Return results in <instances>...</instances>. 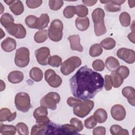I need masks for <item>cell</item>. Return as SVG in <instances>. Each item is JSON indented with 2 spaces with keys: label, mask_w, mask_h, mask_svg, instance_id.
Returning <instances> with one entry per match:
<instances>
[{
  "label": "cell",
  "mask_w": 135,
  "mask_h": 135,
  "mask_svg": "<svg viewBox=\"0 0 135 135\" xmlns=\"http://www.w3.org/2000/svg\"><path fill=\"white\" fill-rule=\"evenodd\" d=\"M117 56L128 64H132L135 61V52L133 50L122 47L117 52Z\"/></svg>",
  "instance_id": "11"
},
{
  "label": "cell",
  "mask_w": 135,
  "mask_h": 135,
  "mask_svg": "<svg viewBox=\"0 0 135 135\" xmlns=\"http://www.w3.org/2000/svg\"><path fill=\"white\" fill-rule=\"evenodd\" d=\"M24 79L23 73L20 71H13L11 72L8 76V81L13 84H17L21 82Z\"/></svg>",
  "instance_id": "19"
},
{
  "label": "cell",
  "mask_w": 135,
  "mask_h": 135,
  "mask_svg": "<svg viewBox=\"0 0 135 135\" xmlns=\"http://www.w3.org/2000/svg\"><path fill=\"white\" fill-rule=\"evenodd\" d=\"M50 22V18L47 14H42L40 17L37 18L36 29L43 30L46 27Z\"/></svg>",
  "instance_id": "22"
},
{
  "label": "cell",
  "mask_w": 135,
  "mask_h": 135,
  "mask_svg": "<svg viewBox=\"0 0 135 135\" xmlns=\"http://www.w3.org/2000/svg\"><path fill=\"white\" fill-rule=\"evenodd\" d=\"M111 2L115 4L117 6H121V4L124 3L126 1H118V0H114V1H111Z\"/></svg>",
  "instance_id": "51"
},
{
  "label": "cell",
  "mask_w": 135,
  "mask_h": 135,
  "mask_svg": "<svg viewBox=\"0 0 135 135\" xmlns=\"http://www.w3.org/2000/svg\"><path fill=\"white\" fill-rule=\"evenodd\" d=\"M110 77L112 85L114 88H117L120 87L123 82V78L115 71H112Z\"/></svg>",
  "instance_id": "26"
},
{
  "label": "cell",
  "mask_w": 135,
  "mask_h": 135,
  "mask_svg": "<svg viewBox=\"0 0 135 135\" xmlns=\"http://www.w3.org/2000/svg\"><path fill=\"white\" fill-rule=\"evenodd\" d=\"M75 24L76 27L80 31H86L89 27L90 20L88 17H78L75 20Z\"/></svg>",
  "instance_id": "20"
},
{
  "label": "cell",
  "mask_w": 135,
  "mask_h": 135,
  "mask_svg": "<svg viewBox=\"0 0 135 135\" xmlns=\"http://www.w3.org/2000/svg\"><path fill=\"white\" fill-rule=\"evenodd\" d=\"M48 31L46 30H41L36 32L34 35V41L37 43H42L47 40Z\"/></svg>",
  "instance_id": "27"
},
{
  "label": "cell",
  "mask_w": 135,
  "mask_h": 135,
  "mask_svg": "<svg viewBox=\"0 0 135 135\" xmlns=\"http://www.w3.org/2000/svg\"><path fill=\"white\" fill-rule=\"evenodd\" d=\"M119 21L123 26L127 27L130 24L131 17L128 13L123 12L121 13L119 16Z\"/></svg>",
  "instance_id": "32"
},
{
  "label": "cell",
  "mask_w": 135,
  "mask_h": 135,
  "mask_svg": "<svg viewBox=\"0 0 135 135\" xmlns=\"http://www.w3.org/2000/svg\"><path fill=\"white\" fill-rule=\"evenodd\" d=\"M17 130L16 127L13 125H7L1 124L0 133L3 134L13 135L16 133Z\"/></svg>",
  "instance_id": "28"
},
{
  "label": "cell",
  "mask_w": 135,
  "mask_h": 135,
  "mask_svg": "<svg viewBox=\"0 0 135 135\" xmlns=\"http://www.w3.org/2000/svg\"><path fill=\"white\" fill-rule=\"evenodd\" d=\"M112 117L117 121L123 120L126 115L124 108L121 104H115L111 109Z\"/></svg>",
  "instance_id": "14"
},
{
  "label": "cell",
  "mask_w": 135,
  "mask_h": 135,
  "mask_svg": "<svg viewBox=\"0 0 135 135\" xmlns=\"http://www.w3.org/2000/svg\"><path fill=\"white\" fill-rule=\"evenodd\" d=\"M37 17L34 15H28L25 19V23L26 25L31 28H36Z\"/></svg>",
  "instance_id": "35"
},
{
  "label": "cell",
  "mask_w": 135,
  "mask_h": 135,
  "mask_svg": "<svg viewBox=\"0 0 135 135\" xmlns=\"http://www.w3.org/2000/svg\"><path fill=\"white\" fill-rule=\"evenodd\" d=\"M98 122L94 118L93 115H91L84 121V127L87 129H92L97 124Z\"/></svg>",
  "instance_id": "40"
},
{
  "label": "cell",
  "mask_w": 135,
  "mask_h": 135,
  "mask_svg": "<svg viewBox=\"0 0 135 135\" xmlns=\"http://www.w3.org/2000/svg\"><path fill=\"white\" fill-rule=\"evenodd\" d=\"M106 133V129L104 127L99 126L93 130V135H104Z\"/></svg>",
  "instance_id": "47"
},
{
  "label": "cell",
  "mask_w": 135,
  "mask_h": 135,
  "mask_svg": "<svg viewBox=\"0 0 135 135\" xmlns=\"http://www.w3.org/2000/svg\"><path fill=\"white\" fill-rule=\"evenodd\" d=\"M129 6L130 8H132L135 6V1H128Z\"/></svg>",
  "instance_id": "52"
},
{
  "label": "cell",
  "mask_w": 135,
  "mask_h": 135,
  "mask_svg": "<svg viewBox=\"0 0 135 135\" xmlns=\"http://www.w3.org/2000/svg\"><path fill=\"white\" fill-rule=\"evenodd\" d=\"M105 78V82L104 83V88L105 90L109 91L111 90L112 89V84H111V77L109 75H105L104 76Z\"/></svg>",
  "instance_id": "48"
},
{
  "label": "cell",
  "mask_w": 135,
  "mask_h": 135,
  "mask_svg": "<svg viewBox=\"0 0 135 135\" xmlns=\"http://www.w3.org/2000/svg\"><path fill=\"white\" fill-rule=\"evenodd\" d=\"M116 44L115 41L111 38V37H107L100 42V45L103 47L104 49L107 50H110L113 49Z\"/></svg>",
  "instance_id": "30"
},
{
  "label": "cell",
  "mask_w": 135,
  "mask_h": 135,
  "mask_svg": "<svg viewBox=\"0 0 135 135\" xmlns=\"http://www.w3.org/2000/svg\"><path fill=\"white\" fill-rule=\"evenodd\" d=\"M116 71L123 78V80L126 79L129 76L130 73L128 68L124 65L119 66Z\"/></svg>",
  "instance_id": "41"
},
{
  "label": "cell",
  "mask_w": 135,
  "mask_h": 135,
  "mask_svg": "<svg viewBox=\"0 0 135 135\" xmlns=\"http://www.w3.org/2000/svg\"><path fill=\"white\" fill-rule=\"evenodd\" d=\"M48 111L47 108L44 107H39L35 109L33 112V117L36 120V123H48L51 121L47 117Z\"/></svg>",
  "instance_id": "13"
},
{
  "label": "cell",
  "mask_w": 135,
  "mask_h": 135,
  "mask_svg": "<svg viewBox=\"0 0 135 135\" xmlns=\"http://www.w3.org/2000/svg\"><path fill=\"white\" fill-rule=\"evenodd\" d=\"M103 52L102 46L98 43L91 45L89 50V54L92 57H97L100 55Z\"/></svg>",
  "instance_id": "31"
},
{
  "label": "cell",
  "mask_w": 135,
  "mask_h": 135,
  "mask_svg": "<svg viewBox=\"0 0 135 135\" xmlns=\"http://www.w3.org/2000/svg\"><path fill=\"white\" fill-rule=\"evenodd\" d=\"M63 14L64 16L66 18H71L74 16L75 14V6H67L63 10Z\"/></svg>",
  "instance_id": "37"
},
{
  "label": "cell",
  "mask_w": 135,
  "mask_h": 135,
  "mask_svg": "<svg viewBox=\"0 0 135 135\" xmlns=\"http://www.w3.org/2000/svg\"><path fill=\"white\" fill-rule=\"evenodd\" d=\"M94 103L89 99L84 100L81 103L73 107V113L78 117L83 118L86 117L94 108Z\"/></svg>",
  "instance_id": "7"
},
{
  "label": "cell",
  "mask_w": 135,
  "mask_h": 135,
  "mask_svg": "<svg viewBox=\"0 0 135 135\" xmlns=\"http://www.w3.org/2000/svg\"><path fill=\"white\" fill-rule=\"evenodd\" d=\"M105 64L107 69L110 71H115L120 66L119 61L113 56L107 57L105 62Z\"/></svg>",
  "instance_id": "23"
},
{
  "label": "cell",
  "mask_w": 135,
  "mask_h": 135,
  "mask_svg": "<svg viewBox=\"0 0 135 135\" xmlns=\"http://www.w3.org/2000/svg\"><path fill=\"white\" fill-rule=\"evenodd\" d=\"M3 27L10 35L20 39L24 38L26 35V30L22 24H15L14 22H9Z\"/></svg>",
  "instance_id": "8"
},
{
  "label": "cell",
  "mask_w": 135,
  "mask_h": 135,
  "mask_svg": "<svg viewBox=\"0 0 135 135\" xmlns=\"http://www.w3.org/2000/svg\"><path fill=\"white\" fill-rule=\"evenodd\" d=\"M82 63L81 59L76 56H73L65 61L61 64V72L62 74L67 75L73 72L76 68H79Z\"/></svg>",
  "instance_id": "5"
},
{
  "label": "cell",
  "mask_w": 135,
  "mask_h": 135,
  "mask_svg": "<svg viewBox=\"0 0 135 135\" xmlns=\"http://www.w3.org/2000/svg\"><path fill=\"white\" fill-rule=\"evenodd\" d=\"M110 132L113 135H128L129 132L127 129H123L118 124L111 126L110 129Z\"/></svg>",
  "instance_id": "29"
},
{
  "label": "cell",
  "mask_w": 135,
  "mask_h": 135,
  "mask_svg": "<svg viewBox=\"0 0 135 135\" xmlns=\"http://www.w3.org/2000/svg\"><path fill=\"white\" fill-rule=\"evenodd\" d=\"M2 49L6 52H11L16 47V41L10 37H7L1 43Z\"/></svg>",
  "instance_id": "18"
},
{
  "label": "cell",
  "mask_w": 135,
  "mask_h": 135,
  "mask_svg": "<svg viewBox=\"0 0 135 135\" xmlns=\"http://www.w3.org/2000/svg\"><path fill=\"white\" fill-rule=\"evenodd\" d=\"M84 5H86L88 6H91L93 5H94L98 2V1H86V0H83L82 1Z\"/></svg>",
  "instance_id": "49"
},
{
  "label": "cell",
  "mask_w": 135,
  "mask_h": 135,
  "mask_svg": "<svg viewBox=\"0 0 135 135\" xmlns=\"http://www.w3.org/2000/svg\"><path fill=\"white\" fill-rule=\"evenodd\" d=\"M15 65L20 68L26 66L30 62V51L25 47H20L16 51L14 59Z\"/></svg>",
  "instance_id": "9"
},
{
  "label": "cell",
  "mask_w": 135,
  "mask_h": 135,
  "mask_svg": "<svg viewBox=\"0 0 135 135\" xmlns=\"http://www.w3.org/2000/svg\"><path fill=\"white\" fill-rule=\"evenodd\" d=\"M82 100L81 99L78 98H74L73 97H69L66 101L67 104L71 107H74L80 104L82 102Z\"/></svg>",
  "instance_id": "46"
},
{
  "label": "cell",
  "mask_w": 135,
  "mask_h": 135,
  "mask_svg": "<svg viewBox=\"0 0 135 135\" xmlns=\"http://www.w3.org/2000/svg\"><path fill=\"white\" fill-rule=\"evenodd\" d=\"M128 37L129 40L131 42H132L133 43H135V41H134V31H132V32L130 33L128 35Z\"/></svg>",
  "instance_id": "50"
},
{
  "label": "cell",
  "mask_w": 135,
  "mask_h": 135,
  "mask_svg": "<svg viewBox=\"0 0 135 135\" xmlns=\"http://www.w3.org/2000/svg\"><path fill=\"white\" fill-rule=\"evenodd\" d=\"M35 55L37 62L40 65L48 64V61L50 57V50L49 47H42L37 49L35 52Z\"/></svg>",
  "instance_id": "12"
},
{
  "label": "cell",
  "mask_w": 135,
  "mask_h": 135,
  "mask_svg": "<svg viewBox=\"0 0 135 135\" xmlns=\"http://www.w3.org/2000/svg\"><path fill=\"white\" fill-rule=\"evenodd\" d=\"M92 18L94 23V33L97 36H100L107 33V28L104 24V18L105 13L99 7L95 8L92 13Z\"/></svg>",
  "instance_id": "2"
},
{
  "label": "cell",
  "mask_w": 135,
  "mask_h": 135,
  "mask_svg": "<svg viewBox=\"0 0 135 135\" xmlns=\"http://www.w3.org/2000/svg\"><path fill=\"white\" fill-rule=\"evenodd\" d=\"M93 69L97 71H102L104 69V63L101 60L97 59L94 60L92 63Z\"/></svg>",
  "instance_id": "43"
},
{
  "label": "cell",
  "mask_w": 135,
  "mask_h": 135,
  "mask_svg": "<svg viewBox=\"0 0 135 135\" xmlns=\"http://www.w3.org/2000/svg\"><path fill=\"white\" fill-rule=\"evenodd\" d=\"M63 24L60 20H54L48 29L49 38L54 42L61 41L63 36Z\"/></svg>",
  "instance_id": "3"
},
{
  "label": "cell",
  "mask_w": 135,
  "mask_h": 135,
  "mask_svg": "<svg viewBox=\"0 0 135 135\" xmlns=\"http://www.w3.org/2000/svg\"><path fill=\"white\" fill-rule=\"evenodd\" d=\"M75 14L79 17L83 18L86 17L89 12L88 8L84 5H79L75 6Z\"/></svg>",
  "instance_id": "33"
},
{
  "label": "cell",
  "mask_w": 135,
  "mask_h": 135,
  "mask_svg": "<svg viewBox=\"0 0 135 135\" xmlns=\"http://www.w3.org/2000/svg\"><path fill=\"white\" fill-rule=\"evenodd\" d=\"M16 117V112L12 113L7 108H3L0 110V121L11 122L15 120Z\"/></svg>",
  "instance_id": "15"
},
{
  "label": "cell",
  "mask_w": 135,
  "mask_h": 135,
  "mask_svg": "<svg viewBox=\"0 0 135 135\" xmlns=\"http://www.w3.org/2000/svg\"><path fill=\"white\" fill-rule=\"evenodd\" d=\"M62 63V60L58 55L50 56L48 61V64L53 67H59Z\"/></svg>",
  "instance_id": "34"
},
{
  "label": "cell",
  "mask_w": 135,
  "mask_h": 135,
  "mask_svg": "<svg viewBox=\"0 0 135 135\" xmlns=\"http://www.w3.org/2000/svg\"><path fill=\"white\" fill-rule=\"evenodd\" d=\"M15 2V0H11V1H4V2L6 3L7 5H11L12 3H13Z\"/></svg>",
  "instance_id": "54"
},
{
  "label": "cell",
  "mask_w": 135,
  "mask_h": 135,
  "mask_svg": "<svg viewBox=\"0 0 135 135\" xmlns=\"http://www.w3.org/2000/svg\"><path fill=\"white\" fill-rule=\"evenodd\" d=\"M68 39L70 42V48L72 50H76L80 52L83 51V49L80 43V38L79 35H70Z\"/></svg>",
  "instance_id": "17"
},
{
  "label": "cell",
  "mask_w": 135,
  "mask_h": 135,
  "mask_svg": "<svg viewBox=\"0 0 135 135\" xmlns=\"http://www.w3.org/2000/svg\"><path fill=\"white\" fill-rule=\"evenodd\" d=\"M70 122L71 124H72L75 127L78 132H80L83 130V124L82 121L80 120L79 119L76 118H73L70 120Z\"/></svg>",
  "instance_id": "44"
},
{
  "label": "cell",
  "mask_w": 135,
  "mask_h": 135,
  "mask_svg": "<svg viewBox=\"0 0 135 135\" xmlns=\"http://www.w3.org/2000/svg\"><path fill=\"white\" fill-rule=\"evenodd\" d=\"M29 74L30 78L35 82L41 81L43 77L42 71L37 67H34L31 69Z\"/></svg>",
  "instance_id": "25"
},
{
  "label": "cell",
  "mask_w": 135,
  "mask_h": 135,
  "mask_svg": "<svg viewBox=\"0 0 135 135\" xmlns=\"http://www.w3.org/2000/svg\"><path fill=\"white\" fill-rule=\"evenodd\" d=\"M42 1L41 0H37V1H32V0H27L26 1V4L27 6L30 8H35L40 6L42 4Z\"/></svg>",
  "instance_id": "45"
},
{
  "label": "cell",
  "mask_w": 135,
  "mask_h": 135,
  "mask_svg": "<svg viewBox=\"0 0 135 135\" xmlns=\"http://www.w3.org/2000/svg\"><path fill=\"white\" fill-rule=\"evenodd\" d=\"M9 8L11 12L15 15H21L24 11L23 3L19 0L15 1L13 3L9 5Z\"/></svg>",
  "instance_id": "24"
},
{
  "label": "cell",
  "mask_w": 135,
  "mask_h": 135,
  "mask_svg": "<svg viewBox=\"0 0 135 135\" xmlns=\"http://www.w3.org/2000/svg\"><path fill=\"white\" fill-rule=\"evenodd\" d=\"M0 22L2 25L4 26L5 24H7L9 22H14V19L11 14L8 13H4L1 16L0 19Z\"/></svg>",
  "instance_id": "42"
},
{
  "label": "cell",
  "mask_w": 135,
  "mask_h": 135,
  "mask_svg": "<svg viewBox=\"0 0 135 135\" xmlns=\"http://www.w3.org/2000/svg\"><path fill=\"white\" fill-rule=\"evenodd\" d=\"M95 120L99 123H103L108 118L107 112L103 109L99 108L95 110L93 115Z\"/></svg>",
  "instance_id": "21"
},
{
  "label": "cell",
  "mask_w": 135,
  "mask_h": 135,
  "mask_svg": "<svg viewBox=\"0 0 135 135\" xmlns=\"http://www.w3.org/2000/svg\"><path fill=\"white\" fill-rule=\"evenodd\" d=\"M64 2L62 0H50L49 1V5L51 9L57 11L63 5Z\"/></svg>",
  "instance_id": "38"
},
{
  "label": "cell",
  "mask_w": 135,
  "mask_h": 135,
  "mask_svg": "<svg viewBox=\"0 0 135 135\" xmlns=\"http://www.w3.org/2000/svg\"><path fill=\"white\" fill-rule=\"evenodd\" d=\"M1 85L0 91H2L5 89V83L2 80H1Z\"/></svg>",
  "instance_id": "53"
},
{
  "label": "cell",
  "mask_w": 135,
  "mask_h": 135,
  "mask_svg": "<svg viewBox=\"0 0 135 135\" xmlns=\"http://www.w3.org/2000/svg\"><path fill=\"white\" fill-rule=\"evenodd\" d=\"M60 95L55 92H50L44 96L40 100L41 106L44 107L52 110L56 109L57 104L60 101Z\"/></svg>",
  "instance_id": "6"
},
{
  "label": "cell",
  "mask_w": 135,
  "mask_h": 135,
  "mask_svg": "<svg viewBox=\"0 0 135 135\" xmlns=\"http://www.w3.org/2000/svg\"><path fill=\"white\" fill-rule=\"evenodd\" d=\"M69 82L73 96L84 100L94 98L102 90L104 80L100 73L85 65L79 69Z\"/></svg>",
  "instance_id": "1"
},
{
  "label": "cell",
  "mask_w": 135,
  "mask_h": 135,
  "mask_svg": "<svg viewBox=\"0 0 135 135\" xmlns=\"http://www.w3.org/2000/svg\"><path fill=\"white\" fill-rule=\"evenodd\" d=\"M16 128L18 133L20 135H27L29 134L27 126L23 122H19L16 124Z\"/></svg>",
  "instance_id": "36"
},
{
  "label": "cell",
  "mask_w": 135,
  "mask_h": 135,
  "mask_svg": "<svg viewBox=\"0 0 135 135\" xmlns=\"http://www.w3.org/2000/svg\"><path fill=\"white\" fill-rule=\"evenodd\" d=\"M104 8L106 11L109 12H116L120 11L121 6H117L111 1H110L109 2L105 4Z\"/></svg>",
  "instance_id": "39"
},
{
  "label": "cell",
  "mask_w": 135,
  "mask_h": 135,
  "mask_svg": "<svg viewBox=\"0 0 135 135\" xmlns=\"http://www.w3.org/2000/svg\"><path fill=\"white\" fill-rule=\"evenodd\" d=\"M16 108L22 112H27L31 108V100L29 95L26 92H19L15 97Z\"/></svg>",
  "instance_id": "4"
},
{
  "label": "cell",
  "mask_w": 135,
  "mask_h": 135,
  "mask_svg": "<svg viewBox=\"0 0 135 135\" xmlns=\"http://www.w3.org/2000/svg\"><path fill=\"white\" fill-rule=\"evenodd\" d=\"M44 78L46 82L52 88H58L62 83V78L52 69H48L45 71Z\"/></svg>",
  "instance_id": "10"
},
{
  "label": "cell",
  "mask_w": 135,
  "mask_h": 135,
  "mask_svg": "<svg viewBox=\"0 0 135 135\" xmlns=\"http://www.w3.org/2000/svg\"><path fill=\"white\" fill-rule=\"evenodd\" d=\"M109 1H100V2L101 3H103V4H105L108 3V2H109Z\"/></svg>",
  "instance_id": "55"
},
{
  "label": "cell",
  "mask_w": 135,
  "mask_h": 135,
  "mask_svg": "<svg viewBox=\"0 0 135 135\" xmlns=\"http://www.w3.org/2000/svg\"><path fill=\"white\" fill-rule=\"evenodd\" d=\"M122 94L127 99L128 102L132 106H135V91L133 87L128 86L122 90Z\"/></svg>",
  "instance_id": "16"
}]
</instances>
